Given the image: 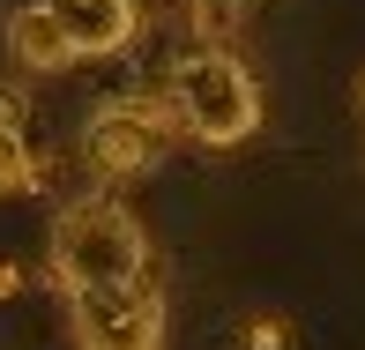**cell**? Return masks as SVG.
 <instances>
[{"mask_svg":"<svg viewBox=\"0 0 365 350\" xmlns=\"http://www.w3.org/2000/svg\"><path fill=\"white\" fill-rule=\"evenodd\" d=\"M149 231L142 216L112 194H82L53 216V276L68 291H105V283H142Z\"/></svg>","mask_w":365,"mask_h":350,"instance_id":"obj_1","label":"cell"},{"mask_svg":"<svg viewBox=\"0 0 365 350\" xmlns=\"http://www.w3.org/2000/svg\"><path fill=\"white\" fill-rule=\"evenodd\" d=\"M164 105L179 112V135H194L209 149H231L261 127V82L231 53H187L172 68V82H164Z\"/></svg>","mask_w":365,"mask_h":350,"instance_id":"obj_2","label":"cell"},{"mask_svg":"<svg viewBox=\"0 0 365 350\" xmlns=\"http://www.w3.org/2000/svg\"><path fill=\"white\" fill-rule=\"evenodd\" d=\"M172 142H179V112L164 105V97H120V105H105L90 120V135H82V149H90V164L105 179H149L172 157Z\"/></svg>","mask_w":365,"mask_h":350,"instance_id":"obj_3","label":"cell"},{"mask_svg":"<svg viewBox=\"0 0 365 350\" xmlns=\"http://www.w3.org/2000/svg\"><path fill=\"white\" fill-rule=\"evenodd\" d=\"M75 343L82 350H164V298L149 283H105V291H68Z\"/></svg>","mask_w":365,"mask_h":350,"instance_id":"obj_4","label":"cell"},{"mask_svg":"<svg viewBox=\"0 0 365 350\" xmlns=\"http://www.w3.org/2000/svg\"><path fill=\"white\" fill-rule=\"evenodd\" d=\"M8 60L15 68H30V75H60V68H75V38H68V23L53 15V0H23V8L8 15Z\"/></svg>","mask_w":365,"mask_h":350,"instance_id":"obj_5","label":"cell"},{"mask_svg":"<svg viewBox=\"0 0 365 350\" xmlns=\"http://www.w3.org/2000/svg\"><path fill=\"white\" fill-rule=\"evenodd\" d=\"M53 15L68 23V38H75V53L82 60H97V53H120L127 38H135V0H53Z\"/></svg>","mask_w":365,"mask_h":350,"instance_id":"obj_6","label":"cell"},{"mask_svg":"<svg viewBox=\"0 0 365 350\" xmlns=\"http://www.w3.org/2000/svg\"><path fill=\"white\" fill-rule=\"evenodd\" d=\"M30 142L23 135H8V127H0V194H15V187H30Z\"/></svg>","mask_w":365,"mask_h":350,"instance_id":"obj_7","label":"cell"},{"mask_svg":"<svg viewBox=\"0 0 365 350\" xmlns=\"http://www.w3.org/2000/svg\"><path fill=\"white\" fill-rule=\"evenodd\" d=\"M179 8H194V15H202V23H231V15H239L246 0H179Z\"/></svg>","mask_w":365,"mask_h":350,"instance_id":"obj_8","label":"cell"},{"mask_svg":"<svg viewBox=\"0 0 365 350\" xmlns=\"http://www.w3.org/2000/svg\"><path fill=\"white\" fill-rule=\"evenodd\" d=\"M23 112H30L23 90H0V127H8V135H23Z\"/></svg>","mask_w":365,"mask_h":350,"instance_id":"obj_9","label":"cell"},{"mask_svg":"<svg viewBox=\"0 0 365 350\" xmlns=\"http://www.w3.org/2000/svg\"><path fill=\"white\" fill-rule=\"evenodd\" d=\"M246 336H254V350H276V343H284V321H254Z\"/></svg>","mask_w":365,"mask_h":350,"instance_id":"obj_10","label":"cell"},{"mask_svg":"<svg viewBox=\"0 0 365 350\" xmlns=\"http://www.w3.org/2000/svg\"><path fill=\"white\" fill-rule=\"evenodd\" d=\"M358 105H365V75H358Z\"/></svg>","mask_w":365,"mask_h":350,"instance_id":"obj_11","label":"cell"}]
</instances>
